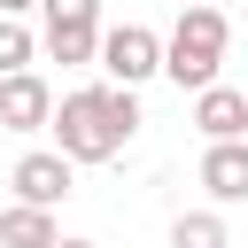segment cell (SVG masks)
Wrapping results in <instances>:
<instances>
[{
    "label": "cell",
    "mask_w": 248,
    "mask_h": 248,
    "mask_svg": "<svg viewBox=\"0 0 248 248\" xmlns=\"http://www.w3.org/2000/svg\"><path fill=\"white\" fill-rule=\"evenodd\" d=\"M54 140H62V155L70 163H108L132 132H140V101H132V85H78V93H62L54 101V124H46Z\"/></svg>",
    "instance_id": "1"
},
{
    "label": "cell",
    "mask_w": 248,
    "mask_h": 248,
    "mask_svg": "<svg viewBox=\"0 0 248 248\" xmlns=\"http://www.w3.org/2000/svg\"><path fill=\"white\" fill-rule=\"evenodd\" d=\"M225 46H232L225 8H217V0H186V8H178V31L163 39V78H170L178 93H202V85H217Z\"/></svg>",
    "instance_id": "2"
},
{
    "label": "cell",
    "mask_w": 248,
    "mask_h": 248,
    "mask_svg": "<svg viewBox=\"0 0 248 248\" xmlns=\"http://www.w3.org/2000/svg\"><path fill=\"white\" fill-rule=\"evenodd\" d=\"M163 70V39L147 31V23H116V31H101V78H116V85H147Z\"/></svg>",
    "instance_id": "3"
},
{
    "label": "cell",
    "mask_w": 248,
    "mask_h": 248,
    "mask_svg": "<svg viewBox=\"0 0 248 248\" xmlns=\"http://www.w3.org/2000/svg\"><path fill=\"white\" fill-rule=\"evenodd\" d=\"M0 124L8 132H46L54 124V85L39 70H8L0 78Z\"/></svg>",
    "instance_id": "4"
},
{
    "label": "cell",
    "mask_w": 248,
    "mask_h": 248,
    "mask_svg": "<svg viewBox=\"0 0 248 248\" xmlns=\"http://www.w3.org/2000/svg\"><path fill=\"white\" fill-rule=\"evenodd\" d=\"M62 194H70V155H62V147H39V155L16 163V202H46V209H54Z\"/></svg>",
    "instance_id": "5"
},
{
    "label": "cell",
    "mask_w": 248,
    "mask_h": 248,
    "mask_svg": "<svg viewBox=\"0 0 248 248\" xmlns=\"http://www.w3.org/2000/svg\"><path fill=\"white\" fill-rule=\"evenodd\" d=\"M202 186H209L217 202H248V140H209Z\"/></svg>",
    "instance_id": "6"
},
{
    "label": "cell",
    "mask_w": 248,
    "mask_h": 248,
    "mask_svg": "<svg viewBox=\"0 0 248 248\" xmlns=\"http://www.w3.org/2000/svg\"><path fill=\"white\" fill-rule=\"evenodd\" d=\"M194 124H202L209 140H240V132H248V93H232V85H202V93H194Z\"/></svg>",
    "instance_id": "7"
},
{
    "label": "cell",
    "mask_w": 248,
    "mask_h": 248,
    "mask_svg": "<svg viewBox=\"0 0 248 248\" xmlns=\"http://www.w3.org/2000/svg\"><path fill=\"white\" fill-rule=\"evenodd\" d=\"M62 232H54V209L46 202H16V209H0V248H54Z\"/></svg>",
    "instance_id": "8"
},
{
    "label": "cell",
    "mask_w": 248,
    "mask_h": 248,
    "mask_svg": "<svg viewBox=\"0 0 248 248\" xmlns=\"http://www.w3.org/2000/svg\"><path fill=\"white\" fill-rule=\"evenodd\" d=\"M46 62H101V23H46Z\"/></svg>",
    "instance_id": "9"
},
{
    "label": "cell",
    "mask_w": 248,
    "mask_h": 248,
    "mask_svg": "<svg viewBox=\"0 0 248 248\" xmlns=\"http://www.w3.org/2000/svg\"><path fill=\"white\" fill-rule=\"evenodd\" d=\"M31 54H46V39H31L23 16H0V78L8 70H31Z\"/></svg>",
    "instance_id": "10"
},
{
    "label": "cell",
    "mask_w": 248,
    "mask_h": 248,
    "mask_svg": "<svg viewBox=\"0 0 248 248\" xmlns=\"http://www.w3.org/2000/svg\"><path fill=\"white\" fill-rule=\"evenodd\" d=\"M170 248H225V217L217 209H186L170 225Z\"/></svg>",
    "instance_id": "11"
},
{
    "label": "cell",
    "mask_w": 248,
    "mask_h": 248,
    "mask_svg": "<svg viewBox=\"0 0 248 248\" xmlns=\"http://www.w3.org/2000/svg\"><path fill=\"white\" fill-rule=\"evenodd\" d=\"M46 23H101V0H39Z\"/></svg>",
    "instance_id": "12"
},
{
    "label": "cell",
    "mask_w": 248,
    "mask_h": 248,
    "mask_svg": "<svg viewBox=\"0 0 248 248\" xmlns=\"http://www.w3.org/2000/svg\"><path fill=\"white\" fill-rule=\"evenodd\" d=\"M23 8H39V0H0V16H23Z\"/></svg>",
    "instance_id": "13"
},
{
    "label": "cell",
    "mask_w": 248,
    "mask_h": 248,
    "mask_svg": "<svg viewBox=\"0 0 248 248\" xmlns=\"http://www.w3.org/2000/svg\"><path fill=\"white\" fill-rule=\"evenodd\" d=\"M54 248H93V240H54Z\"/></svg>",
    "instance_id": "14"
},
{
    "label": "cell",
    "mask_w": 248,
    "mask_h": 248,
    "mask_svg": "<svg viewBox=\"0 0 248 248\" xmlns=\"http://www.w3.org/2000/svg\"><path fill=\"white\" fill-rule=\"evenodd\" d=\"M178 8H186V0H178Z\"/></svg>",
    "instance_id": "15"
}]
</instances>
